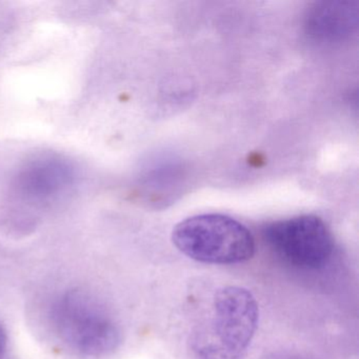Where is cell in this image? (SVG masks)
Instances as JSON below:
<instances>
[{"mask_svg": "<svg viewBox=\"0 0 359 359\" xmlns=\"http://www.w3.org/2000/svg\"><path fill=\"white\" fill-rule=\"evenodd\" d=\"M51 316L60 339L81 356L100 358L121 344V330L114 317L87 292L73 290L60 296Z\"/></svg>", "mask_w": 359, "mask_h": 359, "instance_id": "2", "label": "cell"}, {"mask_svg": "<svg viewBox=\"0 0 359 359\" xmlns=\"http://www.w3.org/2000/svg\"><path fill=\"white\" fill-rule=\"evenodd\" d=\"M259 319L256 298L237 285L222 287L189 339L192 359H243Z\"/></svg>", "mask_w": 359, "mask_h": 359, "instance_id": "1", "label": "cell"}, {"mask_svg": "<svg viewBox=\"0 0 359 359\" xmlns=\"http://www.w3.org/2000/svg\"><path fill=\"white\" fill-rule=\"evenodd\" d=\"M292 359H304V358H292Z\"/></svg>", "mask_w": 359, "mask_h": 359, "instance_id": "8", "label": "cell"}, {"mask_svg": "<svg viewBox=\"0 0 359 359\" xmlns=\"http://www.w3.org/2000/svg\"><path fill=\"white\" fill-rule=\"evenodd\" d=\"M358 10L350 1H323L311 8L306 18V30L319 41H339L356 27Z\"/></svg>", "mask_w": 359, "mask_h": 359, "instance_id": "6", "label": "cell"}, {"mask_svg": "<svg viewBox=\"0 0 359 359\" xmlns=\"http://www.w3.org/2000/svg\"><path fill=\"white\" fill-rule=\"evenodd\" d=\"M172 241L187 257L209 264H236L255 254L251 231L222 214L193 216L176 224Z\"/></svg>", "mask_w": 359, "mask_h": 359, "instance_id": "3", "label": "cell"}, {"mask_svg": "<svg viewBox=\"0 0 359 359\" xmlns=\"http://www.w3.org/2000/svg\"><path fill=\"white\" fill-rule=\"evenodd\" d=\"M76 163L60 153L43 152L20 163L10 182V198L30 210H49L68 201L79 182Z\"/></svg>", "mask_w": 359, "mask_h": 359, "instance_id": "4", "label": "cell"}, {"mask_svg": "<svg viewBox=\"0 0 359 359\" xmlns=\"http://www.w3.org/2000/svg\"><path fill=\"white\" fill-rule=\"evenodd\" d=\"M262 237L281 262L297 270H320L329 264L335 251L331 230L315 215L271 222L262 230Z\"/></svg>", "mask_w": 359, "mask_h": 359, "instance_id": "5", "label": "cell"}, {"mask_svg": "<svg viewBox=\"0 0 359 359\" xmlns=\"http://www.w3.org/2000/svg\"><path fill=\"white\" fill-rule=\"evenodd\" d=\"M7 342V332H6L3 323H0V359H3L4 355H5Z\"/></svg>", "mask_w": 359, "mask_h": 359, "instance_id": "7", "label": "cell"}]
</instances>
